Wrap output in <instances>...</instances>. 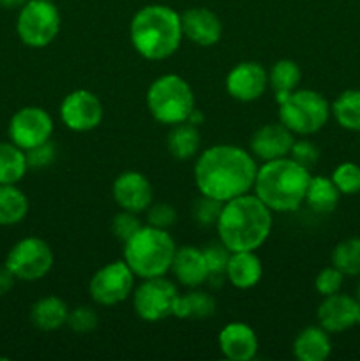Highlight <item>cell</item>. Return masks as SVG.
I'll return each instance as SVG.
<instances>
[{"label":"cell","mask_w":360,"mask_h":361,"mask_svg":"<svg viewBox=\"0 0 360 361\" xmlns=\"http://www.w3.org/2000/svg\"><path fill=\"white\" fill-rule=\"evenodd\" d=\"M129 39L134 51L147 60L169 59L184 39L180 13L164 4H148L133 16Z\"/></svg>","instance_id":"3"},{"label":"cell","mask_w":360,"mask_h":361,"mask_svg":"<svg viewBox=\"0 0 360 361\" xmlns=\"http://www.w3.org/2000/svg\"><path fill=\"white\" fill-rule=\"evenodd\" d=\"M332 264L344 274V277H360V236H352L332 250Z\"/></svg>","instance_id":"31"},{"label":"cell","mask_w":360,"mask_h":361,"mask_svg":"<svg viewBox=\"0 0 360 361\" xmlns=\"http://www.w3.org/2000/svg\"><path fill=\"white\" fill-rule=\"evenodd\" d=\"M215 314V300L201 289H191L186 295H179L173 309V317L179 319H208Z\"/></svg>","instance_id":"26"},{"label":"cell","mask_w":360,"mask_h":361,"mask_svg":"<svg viewBox=\"0 0 360 361\" xmlns=\"http://www.w3.org/2000/svg\"><path fill=\"white\" fill-rule=\"evenodd\" d=\"M28 214V197L23 190L13 185H0V226H16Z\"/></svg>","instance_id":"30"},{"label":"cell","mask_w":360,"mask_h":361,"mask_svg":"<svg viewBox=\"0 0 360 361\" xmlns=\"http://www.w3.org/2000/svg\"><path fill=\"white\" fill-rule=\"evenodd\" d=\"M295 143V134L281 122L265 123L251 136V154L260 161L268 162L275 159L288 157Z\"/></svg>","instance_id":"16"},{"label":"cell","mask_w":360,"mask_h":361,"mask_svg":"<svg viewBox=\"0 0 360 361\" xmlns=\"http://www.w3.org/2000/svg\"><path fill=\"white\" fill-rule=\"evenodd\" d=\"M330 353V334L320 324L304 328L293 341V355L299 361H325Z\"/></svg>","instance_id":"22"},{"label":"cell","mask_w":360,"mask_h":361,"mask_svg":"<svg viewBox=\"0 0 360 361\" xmlns=\"http://www.w3.org/2000/svg\"><path fill=\"white\" fill-rule=\"evenodd\" d=\"M28 169L25 150L13 141H0V185L20 183Z\"/></svg>","instance_id":"27"},{"label":"cell","mask_w":360,"mask_h":361,"mask_svg":"<svg viewBox=\"0 0 360 361\" xmlns=\"http://www.w3.org/2000/svg\"><path fill=\"white\" fill-rule=\"evenodd\" d=\"M134 281L136 275L131 271L126 261H113L92 275L88 282V295L97 305L115 307L133 295Z\"/></svg>","instance_id":"11"},{"label":"cell","mask_w":360,"mask_h":361,"mask_svg":"<svg viewBox=\"0 0 360 361\" xmlns=\"http://www.w3.org/2000/svg\"><path fill=\"white\" fill-rule=\"evenodd\" d=\"M97 312L88 305H80L69 310L67 316V326L78 335H87L97 328Z\"/></svg>","instance_id":"34"},{"label":"cell","mask_w":360,"mask_h":361,"mask_svg":"<svg viewBox=\"0 0 360 361\" xmlns=\"http://www.w3.org/2000/svg\"><path fill=\"white\" fill-rule=\"evenodd\" d=\"M356 324L360 326V303H359V312H356Z\"/></svg>","instance_id":"44"},{"label":"cell","mask_w":360,"mask_h":361,"mask_svg":"<svg viewBox=\"0 0 360 361\" xmlns=\"http://www.w3.org/2000/svg\"><path fill=\"white\" fill-rule=\"evenodd\" d=\"M258 164L249 150L236 145H214L201 152L194 164V183L201 196L226 203L251 192Z\"/></svg>","instance_id":"1"},{"label":"cell","mask_w":360,"mask_h":361,"mask_svg":"<svg viewBox=\"0 0 360 361\" xmlns=\"http://www.w3.org/2000/svg\"><path fill=\"white\" fill-rule=\"evenodd\" d=\"M215 229L219 242L229 252H256L270 236L272 210L256 194L247 192L222 204Z\"/></svg>","instance_id":"2"},{"label":"cell","mask_w":360,"mask_h":361,"mask_svg":"<svg viewBox=\"0 0 360 361\" xmlns=\"http://www.w3.org/2000/svg\"><path fill=\"white\" fill-rule=\"evenodd\" d=\"M147 109L155 122L162 126H176L187 122L196 108L191 85L179 74H162L155 78L147 90Z\"/></svg>","instance_id":"6"},{"label":"cell","mask_w":360,"mask_h":361,"mask_svg":"<svg viewBox=\"0 0 360 361\" xmlns=\"http://www.w3.org/2000/svg\"><path fill=\"white\" fill-rule=\"evenodd\" d=\"M330 178L341 196H355L360 192V166L355 162H341L332 171Z\"/></svg>","instance_id":"32"},{"label":"cell","mask_w":360,"mask_h":361,"mask_svg":"<svg viewBox=\"0 0 360 361\" xmlns=\"http://www.w3.org/2000/svg\"><path fill=\"white\" fill-rule=\"evenodd\" d=\"M179 289L166 277L143 279L133 291L134 312L145 323H159L173 316Z\"/></svg>","instance_id":"10"},{"label":"cell","mask_w":360,"mask_h":361,"mask_svg":"<svg viewBox=\"0 0 360 361\" xmlns=\"http://www.w3.org/2000/svg\"><path fill=\"white\" fill-rule=\"evenodd\" d=\"M104 116L102 102L94 92L78 88L67 94L60 104V120L74 133H88L99 127Z\"/></svg>","instance_id":"13"},{"label":"cell","mask_w":360,"mask_h":361,"mask_svg":"<svg viewBox=\"0 0 360 361\" xmlns=\"http://www.w3.org/2000/svg\"><path fill=\"white\" fill-rule=\"evenodd\" d=\"M175 240L168 229H159L154 226H141L124 243V261L138 279L164 277L172 270L173 257H175Z\"/></svg>","instance_id":"5"},{"label":"cell","mask_w":360,"mask_h":361,"mask_svg":"<svg viewBox=\"0 0 360 361\" xmlns=\"http://www.w3.org/2000/svg\"><path fill=\"white\" fill-rule=\"evenodd\" d=\"M27 154V162L30 169H44L52 166L56 159V147L52 143V140L46 143L37 145V147L30 148L25 152Z\"/></svg>","instance_id":"40"},{"label":"cell","mask_w":360,"mask_h":361,"mask_svg":"<svg viewBox=\"0 0 360 361\" xmlns=\"http://www.w3.org/2000/svg\"><path fill=\"white\" fill-rule=\"evenodd\" d=\"M53 263L55 256L48 242L39 236H27L11 247L4 264L9 268L16 281L35 282L52 271Z\"/></svg>","instance_id":"9"},{"label":"cell","mask_w":360,"mask_h":361,"mask_svg":"<svg viewBox=\"0 0 360 361\" xmlns=\"http://www.w3.org/2000/svg\"><path fill=\"white\" fill-rule=\"evenodd\" d=\"M201 250H203L205 261H207L208 281H219V279L226 277V267H228L232 252L221 242L210 243Z\"/></svg>","instance_id":"33"},{"label":"cell","mask_w":360,"mask_h":361,"mask_svg":"<svg viewBox=\"0 0 360 361\" xmlns=\"http://www.w3.org/2000/svg\"><path fill=\"white\" fill-rule=\"evenodd\" d=\"M263 277V264L254 250L232 252L226 267V279L236 289H253Z\"/></svg>","instance_id":"21"},{"label":"cell","mask_w":360,"mask_h":361,"mask_svg":"<svg viewBox=\"0 0 360 361\" xmlns=\"http://www.w3.org/2000/svg\"><path fill=\"white\" fill-rule=\"evenodd\" d=\"M268 88V71L260 62L246 60L233 67L226 76V92L240 102L260 99Z\"/></svg>","instance_id":"14"},{"label":"cell","mask_w":360,"mask_h":361,"mask_svg":"<svg viewBox=\"0 0 360 361\" xmlns=\"http://www.w3.org/2000/svg\"><path fill=\"white\" fill-rule=\"evenodd\" d=\"M69 307L59 296H44L37 300L30 309V321L37 330L55 331L67 324Z\"/></svg>","instance_id":"23"},{"label":"cell","mask_w":360,"mask_h":361,"mask_svg":"<svg viewBox=\"0 0 360 361\" xmlns=\"http://www.w3.org/2000/svg\"><path fill=\"white\" fill-rule=\"evenodd\" d=\"M27 0H0V7L2 9H20Z\"/></svg>","instance_id":"42"},{"label":"cell","mask_w":360,"mask_h":361,"mask_svg":"<svg viewBox=\"0 0 360 361\" xmlns=\"http://www.w3.org/2000/svg\"><path fill=\"white\" fill-rule=\"evenodd\" d=\"M288 157H292L293 161L299 162L304 168L311 169L320 161V148L309 140H295Z\"/></svg>","instance_id":"39"},{"label":"cell","mask_w":360,"mask_h":361,"mask_svg":"<svg viewBox=\"0 0 360 361\" xmlns=\"http://www.w3.org/2000/svg\"><path fill=\"white\" fill-rule=\"evenodd\" d=\"M172 271L184 288L196 289L203 286L205 282H208V268L203 250L196 249V247L186 245L176 249L172 263Z\"/></svg>","instance_id":"20"},{"label":"cell","mask_w":360,"mask_h":361,"mask_svg":"<svg viewBox=\"0 0 360 361\" xmlns=\"http://www.w3.org/2000/svg\"><path fill=\"white\" fill-rule=\"evenodd\" d=\"M356 312H359V302L355 296L335 295L325 296L321 305L318 307V323L328 334H342L356 324Z\"/></svg>","instance_id":"17"},{"label":"cell","mask_w":360,"mask_h":361,"mask_svg":"<svg viewBox=\"0 0 360 361\" xmlns=\"http://www.w3.org/2000/svg\"><path fill=\"white\" fill-rule=\"evenodd\" d=\"M342 284H344V274L337 270L334 264L323 268L316 275V279H314V288H316L318 295H321L323 298L325 296L335 295V293H341Z\"/></svg>","instance_id":"36"},{"label":"cell","mask_w":360,"mask_h":361,"mask_svg":"<svg viewBox=\"0 0 360 361\" xmlns=\"http://www.w3.org/2000/svg\"><path fill=\"white\" fill-rule=\"evenodd\" d=\"M200 130L196 126L189 122L176 123L172 126L168 137H166V147L169 155L176 161H189L200 152Z\"/></svg>","instance_id":"25"},{"label":"cell","mask_w":360,"mask_h":361,"mask_svg":"<svg viewBox=\"0 0 360 361\" xmlns=\"http://www.w3.org/2000/svg\"><path fill=\"white\" fill-rule=\"evenodd\" d=\"M184 37L198 46H214L222 37V23L208 7H191L180 14Z\"/></svg>","instance_id":"18"},{"label":"cell","mask_w":360,"mask_h":361,"mask_svg":"<svg viewBox=\"0 0 360 361\" xmlns=\"http://www.w3.org/2000/svg\"><path fill=\"white\" fill-rule=\"evenodd\" d=\"M141 222L138 219V214L134 212L122 210L120 214H116L112 221V233L115 235V238L119 242L126 243L134 233H138L141 229Z\"/></svg>","instance_id":"37"},{"label":"cell","mask_w":360,"mask_h":361,"mask_svg":"<svg viewBox=\"0 0 360 361\" xmlns=\"http://www.w3.org/2000/svg\"><path fill=\"white\" fill-rule=\"evenodd\" d=\"M277 106L279 122L284 123L296 136L320 133L332 116L327 99L311 88H296L279 101Z\"/></svg>","instance_id":"7"},{"label":"cell","mask_w":360,"mask_h":361,"mask_svg":"<svg viewBox=\"0 0 360 361\" xmlns=\"http://www.w3.org/2000/svg\"><path fill=\"white\" fill-rule=\"evenodd\" d=\"M217 344L222 356L232 361H251L260 348L256 331L246 323L226 324L219 331Z\"/></svg>","instance_id":"19"},{"label":"cell","mask_w":360,"mask_h":361,"mask_svg":"<svg viewBox=\"0 0 360 361\" xmlns=\"http://www.w3.org/2000/svg\"><path fill=\"white\" fill-rule=\"evenodd\" d=\"M300 80H302V71H300L299 63L289 59L277 60L268 71V87L274 92L275 102L282 101L286 95L296 90Z\"/></svg>","instance_id":"28"},{"label":"cell","mask_w":360,"mask_h":361,"mask_svg":"<svg viewBox=\"0 0 360 361\" xmlns=\"http://www.w3.org/2000/svg\"><path fill=\"white\" fill-rule=\"evenodd\" d=\"M147 224L159 229H169L176 222V210L168 203H155L145 210Z\"/></svg>","instance_id":"38"},{"label":"cell","mask_w":360,"mask_h":361,"mask_svg":"<svg viewBox=\"0 0 360 361\" xmlns=\"http://www.w3.org/2000/svg\"><path fill=\"white\" fill-rule=\"evenodd\" d=\"M62 25L53 0H27L18 11L16 34L28 48H46L56 39Z\"/></svg>","instance_id":"8"},{"label":"cell","mask_w":360,"mask_h":361,"mask_svg":"<svg viewBox=\"0 0 360 361\" xmlns=\"http://www.w3.org/2000/svg\"><path fill=\"white\" fill-rule=\"evenodd\" d=\"M309 180V169L292 157H282L258 166L253 190L272 214H288L304 204Z\"/></svg>","instance_id":"4"},{"label":"cell","mask_w":360,"mask_h":361,"mask_svg":"<svg viewBox=\"0 0 360 361\" xmlns=\"http://www.w3.org/2000/svg\"><path fill=\"white\" fill-rule=\"evenodd\" d=\"M355 298H356V302L360 303V281H359V284H356V289H355Z\"/></svg>","instance_id":"43"},{"label":"cell","mask_w":360,"mask_h":361,"mask_svg":"<svg viewBox=\"0 0 360 361\" xmlns=\"http://www.w3.org/2000/svg\"><path fill=\"white\" fill-rule=\"evenodd\" d=\"M341 192L332 182L330 176H311L309 185H307L306 201L304 203L316 214H332L337 208Z\"/></svg>","instance_id":"24"},{"label":"cell","mask_w":360,"mask_h":361,"mask_svg":"<svg viewBox=\"0 0 360 361\" xmlns=\"http://www.w3.org/2000/svg\"><path fill=\"white\" fill-rule=\"evenodd\" d=\"M14 282H16V277L11 274L9 268H7L6 264H4V267H0V296L7 295V293L13 289Z\"/></svg>","instance_id":"41"},{"label":"cell","mask_w":360,"mask_h":361,"mask_svg":"<svg viewBox=\"0 0 360 361\" xmlns=\"http://www.w3.org/2000/svg\"><path fill=\"white\" fill-rule=\"evenodd\" d=\"M53 129V118L46 109L39 106H25L11 116L7 133L14 145L27 152L52 140Z\"/></svg>","instance_id":"12"},{"label":"cell","mask_w":360,"mask_h":361,"mask_svg":"<svg viewBox=\"0 0 360 361\" xmlns=\"http://www.w3.org/2000/svg\"><path fill=\"white\" fill-rule=\"evenodd\" d=\"M359 143H360V140H359Z\"/></svg>","instance_id":"45"},{"label":"cell","mask_w":360,"mask_h":361,"mask_svg":"<svg viewBox=\"0 0 360 361\" xmlns=\"http://www.w3.org/2000/svg\"><path fill=\"white\" fill-rule=\"evenodd\" d=\"M330 113L342 129L360 133V88L341 92L330 104Z\"/></svg>","instance_id":"29"},{"label":"cell","mask_w":360,"mask_h":361,"mask_svg":"<svg viewBox=\"0 0 360 361\" xmlns=\"http://www.w3.org/2000/svg\"><path fill=\"white\" fill-rule=\"evenodd\" d=\"M112 194L120 210L141 214L147 210L154 200L152 183L143 173L124 171L115 178L112 187Z\"/></svg>","instance_id":"15"},{"label":"cell","mask_w":360,"mask_h":361,"mask_svg":"<svg viewBox=\"0 0 360 361\" xmlns=\"http://www.w3.org/2000/svg\"><path fill=\"white\" fill-rule=\"evenodd\" d=\"M222 204H224L222 201L212 200V197H207V196H201L193 207L194 221H196L200 226H203V228L215 226L219 221V215H221Z\"/></svg>","instance_id":"35"}]
</instances>
